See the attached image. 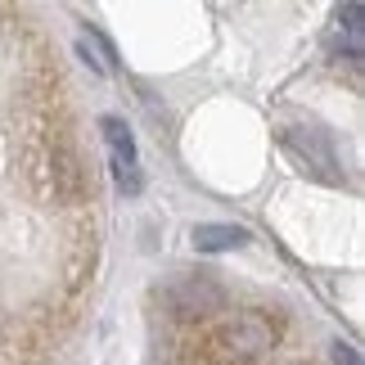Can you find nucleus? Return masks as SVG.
<instances>
[{
  "label": "nucleus",
  "instance_id": "nucleus-1",
  "mask_svg": "<svg viewBox=\"0 0 365 365\" xmlns=\"http://www.w3.org/2000/svg\"><path fill=\"white\" fill-rule=\"evenodd\" d=\"M271 343H275V329L266 325V316H257V312L235 316V320H226V325L212 334L217 356H226V361H252V356H262Z\"/></svg>",
  "mask_w": 365,
  "mask_h": 365
},
{
  "label": "nucleus",
  "instance_id": "nucleus-2",
  "mask_svg": "<svg viewBox=\"0 0 365 365\" xmlns=\"http://www.w3.org/2000/svg\"><path fill=\"white\" fill-rule=\"evenodd\" d=\"M167 302L180 320H203V316H217L226 312V289L207 275H190V279H176L167 289Z\"/></svg>",
  "mask_w": 365,
  "mask_h": 365
},
{
  "label": "nucleus",
  "instance_id": "nucleus-3",
  "mask_svg": "<svg viewBox=\"0 0 365 365\" xmlns=\"http://www.w3.org/2000/svg\"><path fill=\"white\" fill-rule=\"evenodd\" d=\"M104 145H108V163H113V180L122 194H140V158H135V140L126 131L122 118H100Z\"/></svg>",
  "mask_w": 365,
  "mask_h": 365
},
{
  "label": "nucleus",
  "instance_id": "nucleus-4",
  "mask_svg": "<svg viewBox=\"0 0 365 365\" xmlns=\"http://www.w3.org/2000/svg\"><path fill=\"white\" fill-rule=\"evenodd\" d=\"M284 140H289V149L298 153V158L312 167L316 176L339 180V172H334V167H339V163H334V149H329V140L320 135V131H307V126H298V131H289Z\"/></svg>",
  "mask_w": 365,
  "mask_h": 365
},
{
  "label": "nucleus",
  "instance_id": "nucleus-5",
  "mask_svg": "<svg viewBox=\"0 0 365 365\" xmlns=\"http://www.w3.org/2000/svg\"><path fill=\"white\" fill-rule=\"evenodd\" d=\"M190 240H194L199 252H230V248L248 244V230L244 226H226V221H203V226H194Z\"/></svg>",
  "mask_w": 365,
  "mask_h": 365
},
{
  "label": "nucleus",
  "instance_id": "nucleus-6",
  "mask_svg": "<svg viewBox=\"0 0 365 365\" xmlns=\"http://www.w3.org/2000/svg\"><path fill=\"white\" fill-rule=\"evenodd\" d=\"M339 32H343L347 59H352V63H361V54H365V27H361V5H343V9H339Z\"/></svg>",
  "mask_w": 365,
  "mask_h": 365
},
{
  "label": "nucleus",
  "instance_id": "nucleus-7",
  "mask_svg": "<svg viewBox=\"0 0 365 365\" xmlns=\"http://www.w3.org/2000/svg\"><path fill=\"white\" fill-rule=\"evenodd\" d=\"M334 356H339L343 365H361V356H356V352H352L347 343H334Z\"/></svg>",
  "mask_w": 365,
  "mask_h": 365
},
{
  "label": "nucleus",
  "instance_id": "nucleus-8",
  "mask_svg": "<svg viewBox=\"0 0 365 365\" xmlns=\"http://www.w3.org/2000/svg\"><path fill=\"white\" fill-rule=\"evenodd\" d=\"M284 365H307V361H284Z\"/></svg>",
  "mask_w": 365,
  "mask_h": 365
}]
</instances>
